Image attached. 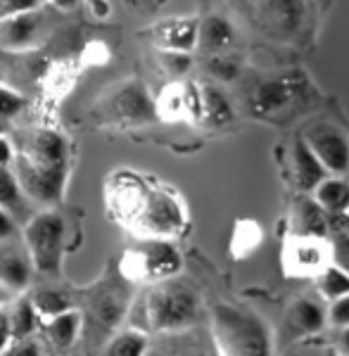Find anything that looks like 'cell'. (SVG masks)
Listing matches in <instances>:
<instances>
[{
  "label": "cell",
  "instance_id": "6da1fadb",
  "mask_svg": "<svg viewBox=\"0 0 349 356\" xmlns=\"http://www.w3.org/2000/svg\"><path fill=\"white\" fill-rule=\"evenodd\" d=\"M112 207L143 238H174L188 223L186 207L167 188L147 186L143 178L124 174L112 191Z\"/></svg>",
  "mask_w": 349,
  "mask_h": 356
},
{
  "label": "cell",
  "instance_id": "7a4b0ae2",
  "mask_svg": "<svg viewBox=\"0 0 349 356\" xmlns=\"http://www.w3.org/2000/svg\"><path fill=\"white\" fill-rule=\"evenodd\" d=\"M133 280L122 268L105 273L88 288H76V309L83 318L86 347L98 352L122 330L133 309Z\"/></svg>",
  "mask_w": 349,
  "mask_h": 356
},
{
  "label": "cell",
  "instance_id": "3957f363",
  "mask_svg": "<svg viewBox=\"0 0 349 356\" xmlns=\"http://www.w3.org/2000/svg\"><path fill=\"white\" fill-rule=\"evenodd\" d=\"M140 316L138 330L147 335H169L204 323V304L200 292L181 278H169L150 285L129 314V321Z\"/></svg>",
  "mask_w": 349,
  "mask_h": 356
},
{
  "label": "cell",
  "instance_id": "277c9868",
  "mask_svg": "<svg viewBox=\"0 0 349 356\" xmlns=\"http://www.w3.org/2000/svg\"><path fill=\"white\" fill-rule=\"evenodd\" d=\"M221 356H273V337L257 312L240 304L219 302L209 321Z\"/></svg>",
  "mask_w": 349,
  "mask_h": 356
},
{
  "label": "cell",
  "instance_id": "5b68a950",
  "mask_svg": "<svg viewBox=\"0 0 349 356\" xmlns=\"http://www.w3.org/2000/svg\"><path fill=\"white\" fill-rule=\"evenodd\" d=\"M65 238H67V226L60 211L43 209L26 221L24 243L29 247V254H31L38 275L57 278L62 273Z\"/></svg>",
  "mask_w": 349,
  "mask_h": 356
},
{
  "label": "cell",
  "instance_id": "8992f818",
  "mask_svg": "<svg viewBox=\"0 0 349 356\" xmlns=\"http://www.w3.org/2000/svg\"><path fill=\"white\" fill-rule=\"evenodd\" d=\"M183 257L171 240L164 238H143L138 245L126 252L122 271L133 283L157 285L162 280L176 278L181 273Z\"/></svg>",
  "mask_w": 349,
  "mask_h": 356
},
{
  "label": "cell",
  "instance_id": "52a82bcc",
  "mask_svg": "<svg viewBox=\"0 0 349 356\" xmlns=\"http://www.w3.org/2000/svg\"><path fill=\"white\" fill-rule=\"evenodd\" d=\"M333 264L330 238L293 233L283 247L285 273L293 278H318Z\"/></svg>",
  "mask_w": 349,
  "mask_h": 356
},
{
  "label": "cell",
  "instance_id": "ba28073f",
  "mask_svg": "<svg viewBox=\"0 0 349 356\" xmlns=\"http://www.w3.org/2000/svg\"><path fill=\"white\" fill-rule=\"evenodd\" d=\"M307 145L316 152L321 164L328 169L330 176H342L349 171V136L337 124L318 122L309 126L302 136Z\"/></svg>",
  "mask_w": 349,
  "mask_h": 356
},
{
  "label": "cell",
  "instance_id": "9c48e42d",
  "mask_svg": "<svg viewBox=\"0 0 349 356\" xmlns=\"http://www.w3.org/2000/svg\"><path fill=\"white\" fill-rule=\"evenodd\" d=\"M107 114L112 122L124 126H143L159 117L157 102L140 83H124L122 88L114 90L107 102Z\"/></svg>",
  "mask_w": 349,
  "mask_h": 356
},
{
  "label": "cell",
  "instance_id": "30bf717a",
  "mask_svg": "<svg viewBox=\"0 0 349 356\" xmlns=\"http://www.w3.org/2000/svg\"><path fill=\"white\" fill-rule=\"evenodd\" d=\"M83 337V318L79 309H72L67 314H60L55 318L43 321L38 330L43 356H65L74 352L76 342Z\"/></svg>",
  "mask_w": 349,
  "mask_h": 356
},
{
  "label": "cell",
  "instance_id": "8fae6325",
  "mask_svg": "<svg viewBox=\"0 0 349 356\" xmlns=\"http://www.w3.org/2000/svg\"><path fill=\"white\" fill-rule=\"evenodd\" d=\"M159 117L169 122H202L204 117V100L202 86L197 83H171L157 100Z\"/></svg>",
  "mask_w": 349,
  "mask_h": 356
},
{
  "label": "cell",
  "instance_id": "7c38bea8",
  "mask_svg": "<svg viewBox=\"0 0 349 356\" xmlns=\"http://www.w3.org/2000/svg\"><path fill=\"white\" fill-rule=\"evenodd\" d=\"M33 273H36V266H33L24 240L22 243L17 238L3 240L0 243V283L19 297L22 292L31 288Z\"/></svg>",
  "mask_w": 349,
  "mask_h": 356
},
{
  "label": "cell",
  "instance_id": "4fadbf2b",
  "mask_svg": "<svg viewBox=\"0 0 349 356\" xmlns=\"http://www.w3.org/2000/svg\"><path fill=\"white\" fill-rule=\"evenodd\" d=\"M154 347L167 356H221L219 342L209 323H200L181 332H169V335H157Z\"/></svg>",
  "mask_w": 349,
  "mask_h": 356
},
{
  "label": "cell",
  "instance_id": "5bb4252c",
  "mask_svg": "<svg viewBox=\"0 0 349 356\" xmlns=\"http://www.w3.org/2000/svg\"><path fill=\"white\" fill-rule=\"evenodd\" d=\"M305 90H307V81L300 74L278 76V79H271V81L259 83L252 102H254L257 112L264 114V117H271V114H278V112L288 110L290 105H295Z\"/></svg>",
  "mask_w": 349,
  "mask_h": 356
},
{
  "label": "cell",
  "instance_id": "9a60e30c",
  "mask_svg": "<svg viewBox=\"0 0 349 356\" xmlns=\"http://www.w3.org/2000/svg\"><path fill=\"white\" fill-rule=\"evenodd\" d=\"M285 330L293 337H307V335H316L325 328L328 321V309L323 307V302L318 297H297L290 302L288 312H285Z\"/></svg>",
  "mask_w": 349,
  "mask_h": 356
},
{
  "label": "cell",
  "instance_id": "2e32d148",
  "mask_svg": "<svg viewBox=\"0 0 349 356\" xmlns=\"http://www.w3.org/2000/svg\"><path fill=\"white\" fill-rule=\"evenodd\" d=\"M152 41L159 50H174V53H193L200 41V22L193 17L167 19L152 29Z\"/></svg>",
  "mask_w": 349,
  "mask_h": 356
},
{
  "label": "cell",
  "instance_id": "e0dca14e",
  "mask_svg": "<svg viewBox=\"0 0 349 356\" xmlns=\"http://www.w3.org/2000/svg\"><path fill=\"white\" fill-rule=\"evenodd\" d=\"M290 159H293V176L297 188L305 193H314L330 176L328 169L321 164V159L316 157V152L307 145L305 138H297L295 140Z\"/></svg>",
  "mask_w": 349,
  "mask_h": 356
},
{
  "label": "cell",
  "instance_id": "ac0fdd59",
  "mask_svg": "<svg viewBox=\"0 0 349 356\" xmlns=\"http://www.w3.org/2000/svg\"><path fill=\"white\" fill-rule=\"evenodd\" d=\"M29 300L33 302L38 316H41L43 321H48V318H55V316L76 309V288H62V285L45 283V285L33 288Z\"/></svg>",
  "mask_w": 349,
  "mask_h": 356
},
{
  "label": "cell",
  "instance_id": "d6986e66",
  "mask_svg": "<svg viewBox=\"0 0 349 356\" xmlns=\"http://www.w3.org/2000/svg\"><path fill=\"white\" fill-rule=\"evenodd\" d=\"M236 43V26L226 19L224 15H209L200 22V41L197 48L202 53L211 55H224Z\"/></svg>",
  "mask_w": 349,
  "mask_h": 356
},
{
  "label": "cell",
  "instance_id": "ffe728a7",
  "mask_svg": "<svg viewBox=\"0 0 349 356\" xmlns=\"http://www.w3.org/2000/svg\"><path fill=\"white\" fill-rule=\"evenodd\" d=\"M38 33V15L33 10L0 22V48L3 50H24L33 43Z\"/></svg>",
  "mask_w": 349,
  "mask_h": 356
},
{
  "label": "cell",
  "instance_id": "44dd1931",
  "mask_svg": "<svg viewBox=\"0 0 349 356\" xmlns=\"http://www.w3.org/2000/svg\"><path fill=\"white\" fill-rule=\"evenodd\" d=\"M8 321H10V335H13V342L38 337V330H41V325H43V318L38 316L33 302L22 295L8 307Z\"/></svg>",
  "mask_w": 349,
  "mask_h": 356
},
{
  "label": "cell",
  "instance_id": "7402d4cb",
  "mask_svg": "<svg viewBox=\"0 0 349 356\" xmlns=\"http://www.w3.org/2000/svg\"><path fill=\"white\" fill-rule=\"evenodd\" d=\"M295 233L330 238V214L316 197H302L295 207Z\"/></svg>",
  "mask_w": 349,
  "mask_h": 356
},
{
  "label": "cell",
  "instance_id": "603a6c76",
  "mask_svg": "<svg viewBox=\"0 0 349 356\" xmlns=\"http://www.w3.org/2000/svg\"><path fill=\"white\" fill-rule=\"evenodd\" d=\"M266 19L276 33L290 36L297 33L305 22V3L302 0H266Z\"/></svg>",
  "mask_w": 349,
  "mask_h": 356
},
{
  "label": "cell",
  "instance_id": "cb8c5ba5",
  "mask_svg": "<svg viewBox=\"0 0 349 356\" xmlns=\"http://www.w3.org/2000/svg\"><path fill=\"white\" fill-rule=\"evenodd\" d=\"M0 207L5 211H10L17 221H29L33 216L29 211V197L24 188H22L19 178H17V174L10 166H0Z\"/></svg>",
  "mask_w": 349,
  "mask_h": 356
},
{
  "label": "cell",
  "instance_id": "d4e9b609",
  "mask_svg": "<svg viewBox=\"0 0 349 356\" xmlns=\"http://www.w3.org/2000/svg\"><path fill=\"white\" fill-rule=\"evenodd\" d=\"M152 349L150 335L145 330H138L133 325L122 328L117 335L102 349V356H147V352Z\"/></svg>",
  "mask_w": 349,
  "mask_h": 356
},
{
  "label": "cell",
  "instance_id": "484cf974",
  "mask_svg": "<svg viewBox=\"0 0 349 356\" xmlns=\"http://www.w3.org/2000/svg\"><path fill=\"white\" fill-rule=\"evenodd\" d=\"M314 197H316V202L328 211L330 219L340 216L349 209V183L342 176H328L321 186L314 191Z\"/></svg>",
  "mask_w": 349,
  "mask_h": 356
},
{
  "label": "cell",
  "instance_id": "4316f807",
  "mask_svg": "<svg viewBox=\"0 0 349 356\" xmlns=\"http://www.w3.org/2000/svg\"><path fill=\"white\" fill-rule=\"evenodd\" d=\"M202 100H204V117L202 122L207 126H214V129H221V126H228L236 119V112H233L231 100L226 97L224 90L214 88V86H202Z\"/></svg>",
  "mask_w": 349,
  "mask_h": 356
},
{
  "label": "cell",
  "instance_id": "83f0119b",
  "mask_svg": "<svg viewBox=\"0 0 349 356\" xmlns=\"http://www.w3.org/2000/svg\"><path fill=\"white\" fill-rule=\"evenodd\" d=\"M316 283L318 292H321V300L325 302H337L349 295V273L337 266V264H330L316 278Z\"/></svg>",
  "mask_w": 349,
  "mask_h": 356
},
{
  "label": "cell",
  "instance_id": "f1b7e54d",
  "mask_svg": "<svg viewBox=\"0 0 349 356\" xmlns=\"http://www.w3.org/2000/svg\"><path fill=\"white\" fill-rule=\"evenodd\" d=\"M207 69H209L211 76L221 79V81H233V79L240 74L238 62L233 60V57H228L226 53L224 55H211L209 62H207Z\"/></svg>",
  "mask_w": 349,
  "mask_h": 356
},
{
  "label": "cell",
  "instance_id": "f546056e",
  "mask_svg": "<svg viewBox=\"0 0 349 356\" xmlns=\"http://www.w3.org/2000/svg\"><path fill=\"white\" fill-rule=\"evenodd\" d=\"M159 62L171 76H183L193 67L190 53H174V50H159Z\"/></svg>",
  "mask_w": 349,
  "mask_h": 356
},
{
  "label": "cell",
  "instance_id": "4dcf8cb0",
  "mask_svg": "<svg viewBox=\"0 0 349 356\" xmlns=\"http://www.w3.org/2000/svg\"><path fill=\"white\" fill-rule=\"evenodd\" d=\"M22 110H24V97L15 90L0 86V122H8V119L17 117Z\"/></svg>",
  "mask_w": 349,
  "mask_h": 356
},
{
  "label": "cell",
  "instance_id": "1f68e13d",
  "mask_svg": "<svg viewBox=\"0 0 349 356\" xmlns=\"http://www.w3.org/2000/svg\"><path fill=\"white\" fill-rule=\"evenodd\" d=\"M330 245H333V264L349 273V235L333 233L330 235Z\"/></svg>",
  "mask_w": 349,
  "mask_h": 356
},
{
  "label": "cell",
  "instance_id": "d6a6232c",
  "mask_svg": "<svg viewBox=\"0 0 349 356\" xmlns=\"http://www.w3.org/2000/svg\"><path fill=\"white\" fill-rule=\"evenodd\" d=\"M0 356H43V349H41L38 337H31V340L10 342V347L5 349Z\"/></svg>",
  "mask_w": 349,
  "mask_h": 356
},
{
  "label": "cell",
  "instance_id": "836d02e7",
  "mask_svg": "<svg viewBox=\"0 0 349 356\" xmlns=\"http://www.w3.org/2000/svg\"><path fill=\"white\" fill-rule=\"evenodd\" d=\"M328 321L335 325V328H345V325H349V295L328 304Z\"/></svg>",
  "mask_w": 349,
  "mask_h": 356
},
{
  "label": "cell",
  "instance_id": "e575fe53",
  "mask_svg": "<svg viewBox=\"0 0 349 356\" xmlns=\"http://www.w3.org/2000/svg\"><path fill=\"white\" fill-rule=\"evenodd\" d=\"M38 5V0H0V22L8 19V17L29 13Z\"/></svg>",
  "mask_w": 349,
  "mask_h": 356
},
{
  "label": "cell",
  "instance_id": "d590c367",
  "mask_svg": "<svg viewBox=\"0 0 349 356\" xmlns=\"http://www.w3.org/2000/svg\"><path fill=\"white\" fill-rule=\"evenodd\" d=\"M13 238H17V219L0 207V243Z\"/></svg>",
  "mask_w": 349,
  "mask_h": 356
},
{
  "label": "cell",
  "instance_id": "8d00e7d4",
  "mask_svg": "<svg viewBox=\"0 0 349 356\" xmlns=\"http://www.w3.org/2000/svg\"><path fill=\"white\" fill-rule=\"evenodd\" d=\"M13 335H10V321H8V309H0V354L10 347Z\"/></svg>",
  "mask_w": 349,
  "mask_h": 356
},
{
  "label": "cell",
  "instance_id": "74e56055",
  "mask_svg": "<svg viewBox=\"0 0 349 356\" xmlns=\"http://www.w3.org/2000/svg\"><path fill=\"white\" fill-rule=\"evenodd\" d=\"M15 147L13 143H10V138L0 136V166H10L15 162Z\"/></svg>",
  "mask_w": 349,
  "mask_h": 356
},
{
  "label": "cell",
  "instance_id": "f35d334b",
  "mask_svg": "<svg viewBox=\"0 0 349 356\" xmlns=\"http://www.w3.org/2000/svg\"><path fill=\"white\" fill-rule=\"evenodd\" d=\"M335 349L340 352V356H349V325L335 328Z\"/></svg>",
  "mask_w": 349,
  "mask_h": 356
},
{
  "label": "cell",
  "instance_id": "ab89813d",
  "mask_svg": "<svg viewBox=\"0 0 349 356\" xmlns=\"http://www.w3.org/2000/svg\"><path fill=\"white\" fill-rule=\"evenodd\" d=\"M333 233H347L349 235V209L345 211V214L333 216V219H330V235Z\"/></svg>",
  "mask_w": 349,
  "mask_h": 356
},
{
  "label": "cell",
  "instance_id": "60d3db41",
  "mask_svg": "<svg viewBox=\"0 0 349 356\" xmlns=\"http://www.w3.org/2000/svg\"><path fill=\"white\" fill-rule=\"evenodd\" d=\"M15 300H17L15 292H13V290H8L3 283H0V309H8Z\"/></svg>",
  "mask_w": 349,
  "mask_h": 356
},
{
  "label": "cell",
  "instance_id": "b9f144b4",
  "mask_svg": "<svg viewBox=\"0 0 349 356\" xmlns=\"http://www.w3.org/2000/svg\"><path fill=\"white\" fill-rule=\"evenodd\" d=\"M90 5H93V13L98 17H107L110 15V5L105 3V0H88Z\"/></svg>",
  "mask_w": 349,
  "mask_h": 356
},
{
  "label": "cell",
  "instance_id": "7bdbcfd3",
  "mask_svg": "<svg viewBox=\"0 0 349 356\" xmlns=\"http://www.w3.org/2000/svg\"><path fill=\"white\" fill-rule=\"evenodd\" d=\"M53 3L57 5V8H72L76 0H53Z\"/></svg>",
  "mask_w": 349,
  "mask_h": 356
},
{
  "label": "cell",
  "instance_id": "ee69618b",
  "mask_svg": "<svg viewBox=\"0 0 349 356\" xmlns=\"http://www.w3.org/2000/svg\"><path fill=\"white\" fill-rule=\"evenodd\" d=\"M147 356H167V354H164V352H159L157 347H152L150 352H147Z\"/></svg>",
  "mask_w": 349,
  "mask_h": 356
},
{
  "label": "cell",
  "instance_id": "f6af8a7d",
  "mask_svg": "<svg viewBox=\"0 0 349 356\" xmlns=\"http://www.w3.org/2000/svg\"><path fill=\"white\" fill-rule=\"evenodd\" d=\"M65 356H83V354H76V352H70V354H65Z\"/></svg>",
  "mask_w": 349,
  "mask_h": 356
},
{
  "label": "cell",
  "instance_id": "bcb514c9",
  "mask_svg": "<svg viewBox=\"0 0 349 356\" xmlns=\"http://www.w3.org/2000/svg\"><path fill=\"white\" fill-rule=\"evenodd\" d=\"M3 131H5V124H3V122H0V136H3Z\"/></svg>",
  "mask_w": 349,
  "mask_h": 356
}]
</instances>
